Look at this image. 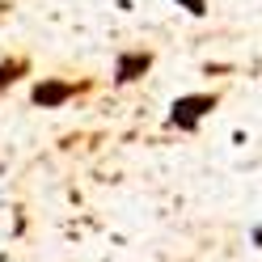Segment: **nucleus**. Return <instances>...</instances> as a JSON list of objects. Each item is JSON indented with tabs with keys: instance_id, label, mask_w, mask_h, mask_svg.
I'll return each instance as SVG.
<instances>
[{
	"instance_id": "nucleus-1",
	"label": "nucleus",
	"mask_w": 262,
	"mask_h": 262,
	"mask_svg": "<svg viewBox=\"0 0 262 262\" xmlns=\"http://www.w3.org/2000/svg\"><path fill=\"white\" fill-rule=\"evenodd\" d=\"M216 106H220V93H182V97H173V106L165 114V127L182 131V136H194Z\"/></svg>"
},
{
	"instance_id": "nucleus-2",
	"label": "nucleus",
	"mask_w": 262,
	"mask_h": 262,
	"mask_svg": "<svg viewBox=\"0 0 262 262\" xmlns=\"http://www.w3.org/2000/svg\"><path fill=\"white\" fill-rule=\"evenodd\" d=\"M85 93V85H76V80H59V76H42L30 85V106H38V110H59V106H68L72 97Z\"/></svg>"
},
{
	"instance_id": "nucleus-3",
	"label": "nucleus",
	"mask_w": 262,
	"mask_h": 262,
	"mask_svg": "<svg viewBox=\"0 0 262 262\" xmlns=\"http://www.w3.org/2000/svg\"><path fill=\"white\" fill-rule=\"evenodd\" d=\"M152 51H140V47H136V51H119V55H114V85H119V89H127V85H136V80L140 76H148L152 72Z\"/></svg>"
},
{
	"instance_id": "nucleus-4",
	"label": "nucleus",
	"mask_w": 262,
	"mask_h": 262,
	"mask_svg": "<svg viewBox=\"0 0 262 262\" xmlns=\"http://www.w3.org/2000/svg\"><path fill=\"white\" fill-rule=\"evenodd\" d=\"M30 72V59L26 55H13V59H0V93L5 89H13L17 85V80Z\"/></svg>"
},
{
	"instance_id": "nucleus-5",
	"label": "nucleus",
	"mask_w": 262,
	"mask_h": 262,
	"mask_svg": "<svg viewBox=\"0 0 262 262\" xmlns=\"http://www.w3.org/2000/svg\"><path fill=\"white\" fill-rule=\"evenodd\" d=\"M178 9H186L190 17H207V0H173Z\"/></svg>"
},
{
	"instance_id": "nucleus-6",
	"label": "nucleus",
	"mask_w": 262,
	"mask_h": 262,
	"mask_svg": "<svg viewBox=\"0 0 262 262\" xmlns=\"http://www.w3.org/2000/svg\"><path fill=\"white\" fill-rule=\"evenodd\" d=\"M250 241H254L258 250H262V224H254V228H250Z\"/></svg>"
}]
</instances>
